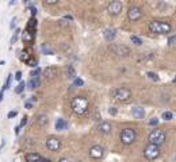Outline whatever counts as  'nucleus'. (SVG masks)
I'll return each mask as SVG.
<instances>
[{"instance_id":"39","label":"nucleus","mask_w":176,"mask_h":162,"mask_svg":"<svg viewBox=\"0 0 176 162\" xmlns=\"http://www.w3.org/2000/svg\"><path fill=\"white\" fill-rule=\"evenodd\" d=\"M26 64L29 65V66H31V68H37V61H35V60H33V58H31V60H29V61H27Z\"/></svg>"},{"instance_id":"48","label":"nucleus","mask_w":176,"mask_h":162,"mask_svg":"<svg viewBox=\"0 0 176 162\" xmlns=\"http://www.w3.org/2000/svg\"><path fill=\"white\" fill-rule=\"evenodd\" d=\"M35 102H37V97H35V96H31V97H30V103L33 104V103H35Z\"/></svg>"},{"instance_id":"9","label":"nucleus","mask_w":176,"mask_h":162,"mask_svg":"<svg viewBox=\"0 0 176 162\" xmlns=\"http://www.w3.org/2000/svg\"><path fill=\"white\" fill-rule=\"evenodd\" d=\"M122 8H123V4H122L121 1H118V0H114V1L109 3V6H107V11H109V14L112 16L119 15V14L122 12Z\"/></svg>"},{"instance_id":"38","label":"nucleus","mask_w":176,"mask_h":162,"mask_svg":"<svg viewBox=\"0 0 176 162\" xmlns=\"http://www.w3.org/2000/svg\"><path fill=\"white\" fill-rule=\"evenodd\" d=\"M175 42H176V37L175 35H171L169 38H168V45H169V46H173Z\"/></svg>"},{"instance_id":"8","label":"nucleus","mask_w":176,"mask_h":162,"mask_svg":"<svg viewBox=\"0 0 176 162\" xmlns=\"http://www.w3.org/2000/svg\"><path fill=\"white\" fill-rule=\"evenodd\" d=\"M104 154H106V150L102 145H93L88 150V156L92 159H102L104 157Z\"/></svg>"},{"instance_id":"3","label":"nucleus","mask_w":176,"mask_h":162,"mask_svg":"<svg viewBox=\"0 0 176 162\" xmlns=\"http://www.w3.org/2000/svg\"><path fill=\"white\" fill-rule=\"evenodd\" d=\"M119 140H121L122 145H126V146L133 145L137 140V131H135V128H131V127L123 128L121 131V134H119Z\"/></svg>"},{"instance_id":"40","label":"nucleus","mask_w":176,"mask_h":162,"mask_svg":"<svg viewBox=\"0 0 176 162\" xmlns=\"http://www.w3.org/2000/svg\"><path fill=\"white\" fill-rule=\"evenodd\" d=\"M16 115H18V111H10L8 114H7V118H8V119H14Z\"/></svg>"},{"instance_id":"5","label":"nucleus","mask_w":176,"mask_h":162,"mask_svg":"<svg viewBox=\"0 0 176 162\" xmlns=\"http://www.w3.org/2000/svg\"><path fill=\"white\" fill-rule=\"evenodd\" d=\"M149 143H152V145H156V146L160 147V145H163V143H165L167 140V135L165 132H164L163 130H160V128H154V130H152L151 132H149Z\"/></svg>"},{"instance_id":"33","label":"nucleus","mask_w":176,"mask_h":162,"mask_svg":"<svg viewBox=\"0 0 176 162\" xmlns=\"http://www.w3.org/2000/svg\"><path fill=\"white\" fill-rule=\"evenodd\" d=\"M29 11H30V14H31V18H35V16H37V14H38L37 8H35V7H33V6L29 7Z\"/></svg>"},{"instance_id":"36","label":"nucleus","mask_w":176,"mask_h":162,"mask_svg":"<svg viewBox=\"0 0 176 162\" xmlns=\"http://www.w3.org/2000/svg\"><path fill=\"white\" fill-rule=\"evenodd\" d=\"M159 118H156V116H154V118H152L151 120H149V126H157V124H159Z\"/></svg>"},{"instance_id":"23","label":"nucleus","mask_w":176,"mask_h":162,"mask_svg":"<svg viewBox=\"0 0 176 162\" xmlns=\"http://www.w3.org/2000/svg\"><path fill=\"white\" fill-rule=\"evenodd\" d=\"M67 74H68V77H69V78H72V80H75L77 77L76 69H75L72 65H68V66H67Z\"/></svg>"},{"instance_id":"49","label":"nucleus","mask_w":176,"mask_h":162,"mask_svg":"<svg viewBox=\"0 0 176 162\" xmlns=\"http://www.w3.org/2000/svg\"><path fill=\"white\" fill-rule=\"evenodd\" d=\"M37 162H51L50 159H48V158H41L39 161H37Z\"/></svg>"},{"instance_id":"18","label":"nucleus","mask_w":176,"mask_h":162,"mask_svg":"<svg viewBox=\"0 0 176 162\" xmlns=\"http://www.w3.org/2000/svg\"><path fill=\"white\" fill-rule=\"evenodd\" d=\"M35 122H37V124L38 126H41V127H46L49 123V119L48 116H46L45 114H39L37 118H35Z\"/></svg>"},{"instance_id":"22","label":"nucleus","mask_w":176,"mask_h":162,"mask_svg":"<svg viewBox=\"0 0 176 162\" xmlns=\"http://www.w3.org/2000/svg\"><path fill=\"white\" fill-rule=\"evenodd\" d=\"M37 24H38V22H37V18H30L29 22H27V27H26V30L35 31V30H37Z\"/></svg>"},{"instance_id":"45","label":"nucleus","mask_w":176,"mask_h":162,"mask_svg":"<svg viewBox=\"0 0 176 162\" xmlns=\"http://www.w3.org/2000/svg\"><path fill=\"white\" fill-rule=\"evenodd\" d=\"M20 130H22V128H20L19 126H16V127H15V134H16V135H19V134H20Z\"/></svg>"},{"instance_id":"4","label":"nucleus","mask_w":176,"mask_h":162,"mask_svg":"<svg viewBox=\"0 0 176 162\" xmlns=\"http://www.w3.org/2000/svg\"><path fill=\"white\" fill-rule=\"evenodd\" d=\"M110 96H112L115 100H118L121 103H126L131 99V91L129 88H125V86H119V88L111 89Z\"/></svg>"},{"instance_id":"35","label":"nucleus","mask_w":176,"mask_h":162,"mask_svg":"<svg viewBox=\"0 0 176 162\" xmlns=\"http://www.w3.org/2000/svg\"><path fill=\"white\" fill-rule=\"evenodd\" d=\"M42 4H43V6H57V4H58V0H54V1H48V0H45V1H43V3H42Z\"/></svg>"},{"instance_id":"34","label":"nucleus","mask_w":176,"mask_h":162,"mask_svg":"<svg viewBox=\"0 0 176 162\" xmlns=\"http://www.w3.org/2000/svg\"><path fill=\"white\" fill-rule=\"evenodd\" d=\"M27 122H29V118H27V116H23V118H22V120H20L19 127H20V128H23V127L26 126V124H27Z\"/></svg>"},{"instance_id":"7","label":"nucleus","mask_w":176,"mask_h":162,"mask_svg":"<svg viewBox=\"0 0 176 162\" xmlns=\"http://www.w3.org/2000/svg\"><path fill=\"white\" fill-rule=\"evenodd\" d=\"M144 157L146 159H149V161H154L156 158H159L161 154V150L159 146H156V145H152V143H149V145H146L144 149Z\"/></svg>"},{"instance_id":"51","label":"nucleus","mask_w":176,"mask_h":162,"mask_svg":"<svg viewBox=\"0 0 176 162\" xmlns=\"http://www.w3.org/2000/svg\"><path fill=\"white\" fill-rule=\"evenodd\" d=\"M79 162H80V161H79Z\"/></svg>"},{"instance_id":"11","label":"nucleus","mask_w":176,"mask_h":162,"mask_svg":"<svg viewBox=\"0 0 176 162\" xmlns=\"http://www.w3.org/2000/svg\"><path fill=\"white\" fill-rule=\"evenodd\" d=\"M46 147H48L50 151H58L61 149V140L56 137H49L45 142Z\"/></svg>"},{"instance_id":"42","label":"nucleus","mask_w":176,"mask_h":162,"mask_svg":"<svg viewBox=\"0 0 176 162\" xmlns=\"http://www.w3.org/2000/svg\"><path fill=\"white\" fill-rule=\"evenodd\" d=\"M16 26V18H14L12 20H11V24H10V29L11 30H14V27Z\"/></svg>"},{"instance_id":"21","label":"nucleus","mask_w":176,"mask_h":162,"mask_svg":"<svg viewBox=\"0 0 176 162\" xmlns=\"http://www.w3.org/2000/svg\"><path fill=\"white\" fill-rule=\"evenodd\" d=\"M39 84H41L39 77H38V78H30V81L26 84V86H27L30 91H34L35 88H38V86H39Z\"/></svg>"},{"instance_id":"10","label":"nucleus","mask_w":176,"mask_h":162,"mask_svg":"<svg viewBox=\"0 0 176 162\" xmlns=\"http://www.w3.org/2000/svg\"><path fill=\"white\" fill-rule=\"evenodd\" d=\"M127 18L131 22H135V20L141 19L142 18V10L138 6H131L127 11Z\"/></svg>"},{"instance_id":"1","label":"nucleus","mask_w":176,"mask_h":162,"mask_svg":"<svg viewBox=\"0 0 176 162\" xmlns=\"http://www.w3.org/2000/svg\"><path fill=\"white\" fill-rule=\"evenodd\" d=\"M70 108H72L73 114L79 115V116H84L90 111V100L85 96H81V95L75 96L70 100Z\"/></svg>"},{"instance_id":"44","label":"nucleus","mask_w":176,"mask_h":162,"mask_svg":"<svg viewBox=\"0 0 176 162\" xmlns=\"http://www.w3.org/2000/svg\"><path fill=\"white\" fill-rule=\"evenodd\" d=\"M64 20H65V22H67V20H69V22H72V20H73V18H72V16H70V15H65V16H64Z\"/></svg>"},{"instance_id":"25","label":"nucleus","mask_w":176,"mask_h":162,"mask_svg":"<svg viewBox=\"0 0 176 162\" xmlns=\"http://www.w3.org/2000/svg\"><path fill=\"white\" fill-rule=\"evenodd\" d=\"M41 50H42V53H43V54H48V55H53V54H54V50L50 49L49 46H46V45H42Z\"/></svg>"},{"instance_id":"26","label":"nucleus","mask_w":176,"mask_h":162,"mask_svg":"<svg viewBox=\"0 0 176 162\" xmlns=\"http://www.w3.org/2000/svg\"><path fill=\"white\" fill-rule=\"evenodd\" d=\"M130 41L133 42L135 46H141V45H142V39H141L140 37H137V35H130Z\"/></svg>"},{"instance_id":"47","label":"nucleus","mask_w":176,"mask_h":162,"mask_svg":"<svg viewBox=\"0 0 176 162\" xmlns=\"http://www.w3.org/2000/svg\"><path fill=\"white\" fill-rule=\"evenodd\" d=\"M4 146H6V140L3 139V140H1V143H0V151L3 150V147H4Z\"/></svg>"},{"instance_id":"14","label":"nucleus","mask_w":176,"mask_h":162,"mask_svg":"<svg viewBox=\"0 0 176 162\" xmlns=\"http://www.w3.org/2000/svg\"><path fill=\"white\" fill-rule=\"evenodd\" d=\"M103 37H104L106 42L112 43L114 39H115V37H117V30L115 29H106L104 31H103Z\"/></svg>"},{"instance_id":"6","label":"nucleus","mask_w":176,"mask_h":162,"mask_svg":"<svg viewBox=\"0 0 176 162\" xmlns=\"http://www.w3.org/2000/svg\"><path fill=\"white\" fill-rule=\"evenodd\" d=\"M110 50L118 57H129L131 54V49L122 43H110Z\"/></svg>"},{"instance_id":"16","label":"nucleus","mask_w":176,"mask_h":162,"mask_svg":"<svg viewBox=\"0 0 176 162\" xmlns=\"http://www.w3.org/2000/svg\"><path fill=\"white\" fill-rule=\"evenodd\" d=\"M131 115L134 116L135 119H144L145 118V109L142 107H133L131 108Z\"/></svg>"},{"instance_id":"37","label":"nucleus","mask_w":176,"mask_h":162,"mask_svg":"<svg viewBox=\"0 0 176 162\" xmlns=\"http://www.w3.org/2000/svg\"><path fill=\"white\" fill-rule=\"evenodd\" d=\"M109 114L111 115V116H115V115L118 114V109H117L115 107H110L109 108Z\"/></svg>"},{"instance_id":"19","label":"nucleus","mask_w":176,"mask_h":162,"mask_svg":"<svg viewBox=\"0 0 176 162\" xmlns=\"http://www.w3.org/2000/svg\"><path fill=\"white\" fill-rule=\"evenodd\" d=\"M42 157L39 156L38 153H35V151H31V153H27L25 156V159H26V162H37V161H39Z\"/></svg>"},{"instance_id":"20","label":"nucleus","mask_w":176,"mask_h":162,"mask_svg":"<svg viewBox=\"0 0 176 162\" xmlns=\"http://www.w3.org/2000/svg\"><path fill=\"white\" fill-rule=\"evenodd\" d=\"M65 128H68V122L62 118H58L57 120H56V130L62 131V130H65Z\"/></svg>"},{"instance_id":"13","label":"nucleus","mask_w":176,"mask_h":162,"mask_svg":"<svg viewBox=\"0 0 176 162\" xmlns=\"http://www.w3.org/2000/svg\"><path fill=\"white\" fill-rule=\"evenodd\" d=\"M22 39L25 43L30 45L31 46L34 43V39H35V31H30V30H25L22 32Z\"/></svg>"},{"instance_id":"2","label":"nucleus","mask_w":176,"mask_h":162,"mask_svg":"<svg viewBox=\"0 0 176 162\" xmlns=\"http://www.w3.org/2000/svg\"><path fill=\"white\" fill-rule=\"evenodd\" d=\"M148 29H149L151 32H153V34L165 35L172 31V26H171V23L164 22V20H152V22H149V24H148Z\"/></svg>"},{"instance_id":"41","label":"nucleus","mask_w":176,"mask_h":162,"mask_svg":"<svg viewBox=\"0 0 176 162\" xmlns=\"http://www.w3.org/2000/svg\"><path fill=\"white\" fill-rule=\"evenodd\" d=\"M15 80L16 81H22V72H20V70H18L15 73Z\"/></svg>"},{"instance_id":"43","label":"nucleus","mask_w":176,"mask_h":162,"mask_svg":"<svg viewBox=\"0 0 176 162\" xmlns=\"http://www.w3.org/2000/svg\"><path fill=\"white\" fill-rule=\"evenodd\" d=\"M25 107L27 108V109H31V108H33V104H31L30 102H26V103H25Z\"/></svg>"},{"instance_id":"50","label":"nucleus","mask_w":176,"mask_h":162,"mask_svg":"<svg viewBox=\"0 0 176 162\" xmlns=\"http://www.w3.org/2000/svg\"><path fill=\"white\" fill-rule=\"evenodd\" d=\"M57 162H70V161H69V159H68V158H60Z\"/></svg>"},{"instance_id":"27","label":"nucleus","mask_w":176,"mask_h":162,"mask_svg":"<svg viewBox=\"0 0 176 162\" xmlns=\"http://www.w3.org/2000/svg\"><path fill=\"white\" fill-rule=\"evenodd\" d=\"M146 76H148V78H149V80H152V81H154V83H157V81L160 80L159 74H157V73H154V72H148V73H146Z\"/></svg>"},{"instance_id":"15","label":"nucleus","mask_w":176,"mask_h":162,"mask_svg":"<svg viewBox=\"0 0 176 162\" xmlns=\"http://www.w3.org/2000/svg\"><path fill=\"white\" fill-rule=\"evenodd\" d=\"M56 76H57V69L54 66H46L43 69V77L46 80H53Z\"/></svg>"},{"instance_id":"17","label":"nucleus","mask_w":176,"mask_h":162,"mask_svg":"<svg viewBox=\"0 0 176 162\" xmlns=\"http://www.w3.org/2000/svg\"><path fill=\"white\" fill-rule=\"evenodd\" d=\"M19 58H20V61H22V62H27L29 60H31V58H33V50H31V48H25V50L20 53Z\"/></svg>"},{"instance_id":"46","label":"nucleus","mask_w":176,"mask_h":162,"mask_svg":"<svg viewBox=\"0 0 176 162\" xmlns=\"http://www.w3.org/2000/svg\"><path fill=\"white\" fill-rule=\"evenodd\" d=\"M3 97H4V91H3V89H0V103H1Z\"/></svg>"},{"instance_id":"12","label":"nucleus","mask_w":176,"mask_h":162,"mask_svg":"<svg viewBox=\"0 0 176 162\" xmlns=\"http://www.w3.org/2000/svg\"><path fill=\"white\" fill-rule=\"evenodd\" d=\"M96 130H98L99 134H102V135H109V134H111V131H112V126H111V123H109V122H100V123L98 124Z\"/></svg>"},{"instance_id":"32","label":"nucleus","mask_w":176,"mask_h":162,"mask_svg":"<svg viewBox=\"0 0 176 162\" xmlns=\"http://www.w3.org/2000/svg\"><path fill=\"white\" fill-rule=\"evenodd\" d=\"M83 85H84V81L81 78H79V77H76L73 80V84H72V86H83Z\"/></svg>"},{"instance_id":"31","label":"nucleus","mask_w":176,"mask_h":162,"mask_svg":"<svg viewBox=\"0 0 176 162\" xmlns=\"http://www.w3.org/2000/svg\"><path fill=\"white\" fill-rule=\"evenodd\" d=\"M39 73H41V69H39V68L37 66L35 69H33V70H31L30 76H31V78H38V77H39Z\"/></svg>"},{"instance_id":"24","label":"nucleus","mask_w":176,"mask_h":162,"mask_svg":"<svg viewBox=\"0 0 176 162\" xmlns=\"http://www.w3.org/2000/svg\"><path fill=\"white\" fill-rule=\"evenodd\" d=\"M25 89H26V83H25V81H19L18 86L15 88V93H16V95H20V93L25 92Z\"/></svg>"},{"instance_id":"30","label":"nucleus","mask_w":176,"mask_h":162,"mask_svg":"<svg viewBox=\"0 0 176 162\" xmlns=\"http://www.w3.org/2000/svg\"><path fill=\"white\" fill-rule=\"evenodd\" d=\"M19 34H20V29H15V31H14V35H12V38H11V43H16L18 38H19Z\"/></svg>"},{"instance_id":"29","label":"nucleus","mask_w":176,"mask_h":162,"mask_svg":"<svg viewBox=\"0 0 176 162\" xmlns=\"http://www.w3.org/2000/svg\"><path fill=\"white\" fill-rule=\"evenodd\" d=\"M161 118H163L164 120H171V119L173 118V114L171 111H164L163 115H161Z\"/></svg>"},{"instance_id":"28","label":"nucleus","mask_w":176,"mask_h":162,"mask_svg":"<svg viewBox=\"0 0 176 162\" xmlns=\"http://www.w3.org/2000/svg\"><path fill=\"white\" fill-rule=\"evenodd\" d=\"M11 80H12V73H10L8 76H7V80H6V84L3 85V91H6V89H8L10 88V85H11Z\"/></svg>"}]
</instances>
